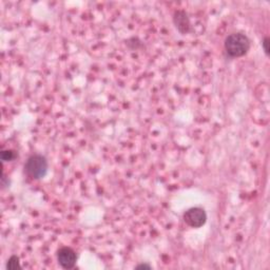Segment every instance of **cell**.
Returning <instances> with one entry per match:
<instances>
[{"label":"cell","instance_id":"cell-3","mask_svg":"<svg viewBox=\"0 0 270 270\" xmlns=\"http://www.w3.org/2000/svg\"><path fill=\"white\" fill-rule=\"evenodd\" d=\"M184 220L192 228H200L204 226L207 222L206 211L200 207L190 208L184 214Z\"/></svg>","mask_w":270,"mask_h":270},{"label":"cell","instance_id":"cell-1","mask_svg":"<svg viewBox=\"0 0 270 270\" xmlns=\"http://www.w3.org/2000/svg\"><path fill=\"white\" fill-rule=\"evenodd\" d=\"M225 51L231 57H242L250 49L249 38L243 33L230 34L225 40Z\"/></svg>","mask_w":270,"mask_h":270},{"label":"cell","instance_id":"cell-5","mask_svg":"<svg viewBox=\"0 0 270 270\" xmlns=\"http://www.w3.org/2000/svg\"><path fill=\"white\" fill-rule=\"evenodd\" d=\"M173 22L182 34H187L190 31V19L188 14L182 10L176 11L174 15H173Z\"/></svg>","mask_w":270,"mask_h":270},{"label":"cell","instance_id":"cell-4","mask_svg":"<svg viewBox=\"0 0 270 270\" xmlns=\"http://www.w3.org/2000/svg\"><path fill=\"white\" fill-rule=\"evenodd\" d=\"M57 261L64 269H71L76 265L77 254L70 247H62L57 252Z\"/></svg>","mask_w":270,"mask_h":270},{"label":"cell","instance_id":"cell-2","mask_svg":"<svg viewBox=\"0 0 270 270\" xmlns=\"http://www.w3.org/2000/svg\"><path fill=\"white\" fill-rule=\"evenodd\" d=\"M24 171L34 180H42L46 176L48 172V160L44 156H40V154H34V156L28 158L26 165H24Z\"/></svg>","mask_w":270,"mask_h":270},{"label":"cell","instance_id":"cell-8","mask_svg":"<svg viewBox=\"0 0 270 270\" xmlns=\"http://www.w3.org/2000/svg\"><path fill=\"white\" fill-rule=\"evenodd\" d=\"M269 44H270V40L269 37H265L264 40L262 42V46H263V49L265 51V54L268 56L269 55V51H270V48H269Z\"/></svg>","mask_w":270,"mask_h":270},{"label":"cell","instance_id":"cell-9","mask_svg":"<svg viewBox=\"0 0 270 270\" xmlns=\"http://www.w3.org/2000/svg\"><path fill=\"white\" fill-rule=\"evenodd\" d=\"M135 269H152V266L149 264H140L135 267Z\"/></svg>","mask_w":270,"mask_h":270},{"label":"cell","instance_id":"cell-7","mask_svg":"<svg viewBox=\"0 0 270 270\" xmlns=\"http://www.w3.org/2000/svg\"><path fill=\"white\" fill-rule=\"evenodd\" d=\"M14 152L12 150H4L2 152V162H10L14 158Z\"/></svg>","mask_w":270,"mask_h":270},{"label":"cell","instance_id":"cell-6","mask_svg":"<svg viewBox=\"0 0 270 270\" xmlns=\"http://www.w3.org/2000/svg\"><path fill=\"white\" fill-rule=\"evenodd\" d=\"M6 269L8 270H17V269H22L20 261H19V258L17 256H12L8 260L6 263Z\"/></svg>","mask_w":270,"mask_h":270}]
</instances>
